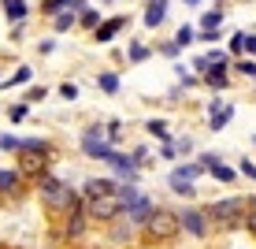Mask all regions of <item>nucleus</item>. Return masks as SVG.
I'll return each mask as SVG.
<instances>
[{
	"mask_svg": "<svg viewBox=\"0 0 256 249\" xmlns=\"http://www.w3.org/2000/svg\"><path fill=\"white\" fill-rule=\"evenodd\" d=\"M230 115H234V104H230V101H219V97H216V101L208 104V130H216V134H219V130L230 123Z\"/></svg>",
	"mask_w": 256,
	"mask_h": 249,
	"instance_id": "1a4fd4ad",
	"label": "nucleus"
},
{
	"mask_svg": "<svg viewBox=\"0 0 256 249\" xmlns=\"http://www.w3.org/2000/svg\"><path fill=\"white\" fill-rule=\"evenodd\" d=\"M230 52H234V56H242V52H245V30H234L230 34Z\"/></svg>",
	"mask_w": 256,
	"mask_h": 249,
	"instance_id": "473e14b6",
	"label": "nucleus"
},
{
	"mask_svg": "<svg viewBox=\"0 0 256 249\" xmlns=\"http://www.w3.org/2000/svg\"><path fill=\"white\" fill-rule=\"evenodd\" d=\"M19 149H22L19 134H0V153H19Z\"/></svg>",
	"mask_w": 256,
	"mask_h": 249,
	"instance_id": "c756f323",
	"label": "nucleus"
},
{
	"mask_svg": "<svg viewBox=\"0 0 256 249\" xmlns=\"http://www.w3.org/2000/svg\"><path fill=\"white\" fill-rule=\"evenodd\" d=\"M52 49H56V41H52V38H45V41H38V52H41V56H48Z\"/></svg>",
	"mask_w": 256,
	"mask_h": 249,
	"instance_id": "37998d69",
	"label": "nucleus"
},
{
	"mask_svg": "<svg viewBox=\"0 0 256 249\" xmlns=\"http://www.w3.org/2000/svg\"><path fill=\"white\" fill-rule=\"evenodd\" d=\"M174 153H193V138H178L174 141Z\"/></svg>",
	"mask_w": 256,
	"mask_h": 249,
	"instance_id": "58836bf2",
	"label": "nucleus"
},
{
	"mask_svg": "<svg viewBox=\"0 0 256 249\" xmlns=\"http://www.w3.org/2000/svg\"><path fill=\"white\" fill-rule=\"evenodd\" d=\"M45 97H48V86H34V90L26 93V104H41Z\"/></svg>",
	"mask_w": 256,
	"mask_h": 249,
	"instance_id": "72a5a7b5",
	"label": "nucleus"
},
{
	"mask_svg": "<svg viewBox=\"0 0 256 249\" xmlns=\"http://www.w3.org/2000/svg\"><path fill=\"white\" fill-rule=\"evenodd\" d=\"M148 56H152V49H148L145 41H130V45H126V60H130V64H145Z\"/></svg>",
	"mask_w": 256,
	"mask_h": 249,
	"instance_id": "6ab92c4d",
	"label": "nucleus"
},
{
	"mask_svg": "<svg viewBox=\"0 0 256 249\" xmlns=\"http://www.w3.org/2000/svg\"><path fill=\"white\" fill-rule=\"evenodd\" d=\"M171 175H178V179H190V182H197L200 175H204V167H200L197 160H190V164H178V167H174Z\"/></svg>",
	"mask_w": 256,
	"mask_h": 249,
	"instance_id": "412c9836",
	"label": "nucleus"
},
{
	"mask_svg": "<svg viewBox=\"0 0 256 249\" xmlns=\"http://www.w3.org/2000/svg\"><path fill=\"white\" fill-rule=\"evenodd\" d=\"M74 26H78V15L74 12H60L56 19H52V30H56V34H67V30H74Z\"/></svg>",
	"mask_w": 256,
	"mask_h": 249,
	"instance_id": "4be33fe9",
	"label": "nucleus"
},
{
	"mask_svg": "<svg viewBox=\"0 0 256 249\" xmlns=\"http://www.w3.org/2000/svg\"><path fill=\"white\" fill-rule=\"evenodd\" d=\"M238 175H245V179H252V182H256V164H252L249 156H245L242 164H238Z\"/></svg>",
	"mask_w": 256,
	"mask_h": 249,
	"instance_id": "f704fd0d",
	"label": "nucleus"
},
{
	"mask_svg": "<svg viewBox=\"0 0 256 249\" xmlns=\"http://www.w3.org/2000/svg\"><path fill=\"white\" fill-rule=\"evenodd\" d=\"M82 212H86L90 223H116V219H122L119 190L116 193H100V197H82Z\"/></svg>",
	"mask_w": 256,
	"mask_h": 249,
	"instance_id": "7ed1b4c3",
	"label": "nucleus"
},
{
	"mask_svg": "<svg viewBox=\"0 0 256 249\" xmlns=\"http://www.w3.org/2000/svg\"><path fill=\"white\" fill-rule=\"evenodd\" d=\"M86 8H90V0H67V12H74V15H82Z\"/></svg>",
	"mask_w": 256,
	"mask_h": 249,
	"instance_id": "4c0bfd02",
	"label": "nucleus"
},
{
	"mask_svg": "<svg viewBox=\"0 0 256 249\" xmlns=\"http://www.w3.org/2000/svg\"><path fill=\"white\" fill-rule=\"evenodd\" d=\"M208 171H212V179H219V182H234V179H238V171H234V167H226L223 160H219V164H212Z\"/></svg>",
	"mask_w": 256,
	"mask_h": 249,
	"instance_id": "a878e982",
	"label": "nucleus"
},
{
	"mask_svg": "<svg viewBox=\"0 0 256 249\" xmlns=\"http://www.w3.org/2000/svg\"><path fill=\"white\" fill-rule=\"evenodd\" d=\"M245 52H249V56H256V34H245Z\"/></svg>",
	"mask_w": 256,
	"mask_h": 249,
	"instance_id": "c03bdc74",
	"label": "nucleus"
},
{
	"mask_svg": "<svg viewBox=\"0 0 256 249\" xmlns=\"http://www.w3.org/2000/svg\"><path fill=\"white\" fill-rule=\"evenodd\" d=\"M0 8H4L8 23H15V26L30 19V4H26V0H0Z\"/></svg>",
	"mask_w": 256,
	"mask_h": 249,
	"instance_id": "ddd939ff",
	"label": "nucleus"
},
{
	"mask_svg": "<svg viewBox=\"0 0 256 249\" xmlns=\"http://www.w3.org/2000/svg\"><path fill=\"white\" fill-rule=\"evenodd\" d=\"M178 227L190 230L193 238H204V234H208V216H204V208H182V212H178Z\"/></svg>",
	"mask_w": 256,
	"mask_h": 249,
	"instance_id": "0eeeda50",
	"label": "nucleus"
},
{
	"mask_svg": "<svg viewBox=\"0 0 256 249\" xmlns=\"http://www.w3.org/2000/svg\"><path fill=\"white\" fill-rule=\"evenodd\" d=\"M219 38H223V30H197V41H208V45H216Z\"/></svg>",
	"mask_w": 256,
	"mask_h": 249,
	"instance_id": "c9c22d12",
	"label": "nucleus"
},
{
	"mask_svg": "<svg viewBox=\"0 0 256 249\" xmlns=\"http://www.w3.org/2000/svg\"><path fill=\"white\" fill-rule=\"evenodd\" d=\"M86 212L82 208H74V212H67V223H64V238H82L86 234Z\"/></svg>",
	"mask_w": 256,
	"mask_h": 249,
	"instance_id": "4468645a",
	"label": "nucleus"
},
{
	"mask_svg": "<svg viewBox=\"0 0 256 249\" xmlns=\"http://www.w3.org/2000/svg\"><path fill=\"white\" fill-rule=\"evenodd\" d=\"M141 230H145L152 242H171V238H178V212H171V208H160L156 204L152 212H148V219L141 223Z\"/></svg>",
	"mask_w": 256,
	"mask_h": 249,
	"instance_id": "20e7f679",
	"label": "nucleus"
},
{
	"mask_svg": "<svg viewBox=\"0 0 256 249\" xmlns=\"http://www.w3.org/2000/svg\"><path fill=\"white\" fill-rule=\"evenodd\" d=\"M60 12H67V0H41V15L45 19H56Z\"/></svg>",
	"mask_w": 256,
	"mask_h": 249,
	"instance_id": "cd10ccee",
	"label": "nucleus"
},
{
	"mask_svg": "<svg viewBox=\"0 0 256 249\" xmlns=\"http://www.w3.org/2000/svg\"><path fill=\"white\" fill-rule=\"evenodd\" d=\"M15 156H19L15 171H19L22 179H34V182H38L41 175L48 171V164L56 160V149H52L48 138H22V149H19Z\"/></svg>",
	"mask_w": 256,
	"mask_h": 249,
	"instance_id": "f03ea898",
	"label": "nucleus"
},
{
	"mask_svg": "<svg viewBox=\"0 0 256 249\" xmlns=\"http://www.w3.org/2000/svg\"><path fill=\"white\" fill-rule=\"evenodd\" d=\"M60 97H64V101H78V86L74 82H64V86H60Z\"/></svg>",
	"mask_w": 256,
	"mask_h": 249,
	"instance_id": "e433bc0d",
	"label": "nucleus"
},
{
	"mask_svg": "<svg viewBox=\"0 0 256 249\" xmlns=\"http://www.w3.org/2000/svg\"><path fill=\"white\" fill-rule=\"evenodd\" d=\"M22 190V175L15 167H0V197H15Z\"/></svg>",
	"mask_w": 256,
	"mask_h": 249,
	"instance_id": "9b49d317",
	"label": "nucleus"
},
{
	"mask_svg": "<svg viewBox=\"0 0 256 249\" xmlns=\"http://www.w3.org/2000/svg\"><path fill=\"white\" fill-rule=\"evenodd\" d=\"M119 190V179H86V186L78 193L82 197H100V193H116Z\"/></svg>",
	"mask_w": 256,
	"mask_h": 249,
	"instance_id": "f8f14e48",
	"label": "nucleus"
},
{
	"mask_svg": "<svg viewBox=\"0 0 256 249\" xmlns=\"http://www.w3.org/2000/svg\"><path fill=\"white\" fill-rule=\"evenodd\" d=\"M160 156H164V160H174V156H178V153H174V141H164V145H160Z\"/></svg>",
	"mask_w": 256,
	"mask_h": 249,
	"instance_id": "79ce46f5",
	"label": "nucleus"
},
{
	"mask_svg": "<svg viewBox=\"0 0 256 249\" xmlns=\"http://www.w3.org/2000/svg\"><path fill=\"white\" fill-rule=\"evenodd\" d=\"M167 8H171V0H145V15H141V23H145L148 30L164 26L167 23Z\"/></svg>",
	"mask_w": 256,
	"mask_h": 249,
	"instance_id": "9d476101",
	"label": "nucleus"
},
{
	"mask_svg": "<svg viewBox=\"0 0 256 249\" xmlns=\"http://www.w3.org/2000/svg\"><path fill=\"white\" fill-rule=\"evenodd\" d=\"M160 52H164V56H171V60H174V56H178V52H182V49H178V45H174V41H164V45H160Z\"/></svg>",
	"mask_w": 256,
	"mask_h": 249,
	"instance_id": "a19ab883",
	"label": "nucleus"
},
{
	"mask_svg": "<svg viewBox=\"0 0 256 249\" xmlns=\"http://www.w3.org/2000/svg\"><path fill=\"white\" fill-rule=\"evenodd\" d=\"M104 138H108V145H119V141H122V123L108 119V123H104Z\"/></svg>",
	"mask_w": 256,
	"mask_h": 249,
	"instance_id": "bb28decb",
	"label": "nucleus"
},
{
	"mask_svg": "<svg viewBox=\"0 0 256 249\" xmlns=\"http://www.w3.org/2000/svg\"><path fill=\"white\" fill-rule=\"evenodd\" d=\"M242 223L256 234V197H245V219H242Z\"/></svg>",
	"mask_w": 256,
	"mask_h": 249,
	"instance_id": "7c9ffc66",
	"label": "nucleus"
},
{
	"mask_svg": "<svg viewBox=\"0 0 256 249\" xmlns=\"http://www.w3.org/2000/svg\"><path fill=\"white\" fill-rule=\"evenodd\" d=\"M223 8H212V12H204L200 15V30H223Z\"/></svg>",
	"mask_w": 256,
	"mask_h": 249,
	"instance_id": "aec40b11",
	"label": "nucleus"
},
{
	"mask_svg": "<svg viewBox=\"0 0 256 249\" xmlns=\"http://www.w3.org/2000/svg\"><path fill=\"white\" fill-rule=\"evenodd\" d=\"M26 115H30V104H26V101H19V104H12V108H8V119H12V123H22Z\"/></svg>",
	"mask_w": 256,
	"mask_h": 249,
	"instance_id": "2f4dec72",
	"label": "nucleus"
},
{
	"mask_svg": "<svg viewBox=\"0 0 256 249\" xmlns=\"http://www.w3.org/2000/svg\"><path fill=\"white\" fill-rule=\"evenodd\" d=\"M30 78H34V67H15V75L12 78H0V90H15V86H26V82H30Z\"/></svg>",
	"mask_w": 256,
	"mask_h": 249,
	"instance_id": "f3484780",
	"label": "nucleus"
},
{
	"mask_svg": "<svg viewBox=\"0 0 256 249\" xmlns=\"http://www.w3.org/2000/svg\"><path fill=\"white\" fill-rule=\"evenodd\" d=\"M38 197H41V204H45L48 212H74V208H82V193L74 190L70 182H64V179H56L52 171H45L38 179Z\"/></svg>",
	"mask_w": 256,
	"mask_h": 249,
	"instance_id": "f257e3e1",
	"label": "nucleus"
},
{
	"mask_svg": "<svg viewBox=\"0 0 256 249\" xmlns=\"http://www.w3.org/2000/svg\"><path fill=\"white\" fill-rule=\"evenodd\" d=\"M100 23H104V12H96V8H86V12L78 15V26H86V30H96Z\"/></svg>",
	"mask_w": 256,
	"mask_h": 249,
	"instance_id": "b1692460",
	"label": "nucleus"
},
{
	"mask_svg": "<svg viewBox=\"0 0 256 249\" xmlns=\"http://www.w3.org/2000/svg\"><path fill=\"white\" fill-rule=\"evenodd\" d=\"M182 4H186V8H200V0H182Z\"/></svg>",
	"mask_w": 256,
	"mask_h": 249,
	"instance_id": "a18cd8bd",
	"label": "nucleus"
},
{
	"mask_svg": "<svg viewBox=\"0 0 256 249\" xmlns=\"http://www.w3.org/2000/svg\"><path fill=\"white\" fill-rule=\"evenodd\" d=\"M226 71H230V67H208L200 78H204L212 90H226V86H230V75H226Z\"/></svg>",
	"mask_w": 256,
	"mask_h": 249,
	"instance_id": "2eb2a0df",
	"label": "nucleus"
},
{
	"mask_svg": "<svg viewBox=\"0 0 256 249\" xmlns=\"http://www.w3.org/2000/svg\"><path fill=\"white\" fill-rule=\"evenodd\" d=\"M174 71H178V82H182V86H193V82H197V78H193V75H190V71H186V67H182V64H178V67H174Z\"/></svg>",
	"mask_w": 256,
	"mask_h": 249,
	"instance_id": "ea45409f",
	"label": "nucleus"
},
{
	"mask_svg": "<svg viewBox=\"0 0 256 249\" xmlns=\"http://www.w3.org/2000/svg\"><path fill=\"white\" fill-rule=\"evenodd\" d=\"M167 186H171V193H178V197H193V193H197V182L178 179V175H167Z\"/></svg>",
	"mask_w": 256,
	"mask_h": 249,
	"instance_id": "a211bd4d",
	"label": "nucleus"
},
{
	"mask_svg": "<svg viewBox=\"0 0 256 249\" xmlns=\"http://www.w3.org/2000/svg\"><path fill=\"white\" fill-rule=\"evenodd\" d=\"M0 204H4V197H0Z\"/></svg>",
	"mask_w": 256,
	"mask_h": 249,
	"instance_id": "49530a36",
	"label": "nucleus"
},
{
	"mask_svg": "<svg viewBox=\"0 0 256 249\" xmlns=\"http://www.w3.org/2000/svg\"><path fill=\"white\" fill-rule=\"evenodd\" d=\"M119 86H122V78L116 75V71H100V75H96V90H100V93H112V97H116Z\"/></svg>",
	"mask_w": 256,
	"mask_h": 249,
	"instance_id": "dca6fc26",
	"label": "nucleus"
},
{
	"mask_svg": "<svg viewBox=\"0 0 256 249\" xmlns=\"http://www.w3.org/2000/svg\"><path fill=\"white\" fill-rule=\"evenodd\" d=\"M126 23H130V15H112V19H104V23L93 30V41H96V45H108V41H116L119 30H122Z\"/></svg>",
	"mask_w": 256,
	"mask_h": 249,
	"instance_id": "6e6552de",
	"label": "nucleus"
},
{
	"mask_svg": "<svg viewBox=\"0 0 256 249\" xmlns=\"http://www.w3.org/2000/svg\"><path fill=\"white\" fill-rule=\"evenodd\" d=\"M145 130H148L152 138H160V141H171V127H167V119H148Z\"/></svg>",
	"mask_w": 256,
	"mask_h": 249,
	"instance_id": "393cba45",
	"label": "nucleus"
},
{
	"mask_svg": "<svg viewBox=\"0 0 256 249\" xmlns=\"http://www.w3.org/2000/svg\"><path fill=\"white\" fill-rule=\"evenodd\" d=\"M230 67L238 71V75H245V78H256V60H249V56H242V60H230Z\"/></svg>",
	"mask_w": 256,
	"mask_h": 249,
	"instance_id": "c85d7f7f",
	"label": "nucleus"
},
{
	"mask_svg": "<svg viewBox=\"0 0 256 249\" xmlns=\"http://www.w3.org/2000/svg\"><path fill=\"white\" fill-rule=\"evenodd\" d=\"M204 216H208V223H216V227H223V230L242 227V219H245V197H223V201L208 204Z\"/></svg>",
	"mask_w": 256,
	"mask_h": 249,
	"instance_id": "39448f33",
	"label": "nucleus"
},
{
	"mask_svg": "<svg viewBox=\"0 0 256 249\" xmlns=\"http://www.w3.org/2000/svg\"><path fill=\"white\" fill-rule=\"evenodd\" d=\"M193 41H197V26L182 23V26H178V34H174V45H178V49H190Z\"/></svg>",
	"mask_w": 256,
	"mask_h": 249,
	"instance_id": "5701e85b",
	"label": "nucleus"
},
{
	"mask_svg": "<svg viewBox=\"0 0 256 249\" xmlns=\"http://www.w3.org/2000/svg\"><path fill=\"white\" fill-rule=\"evenodd\" d=\"M78 145H82V153L90 156V160H104V164H108V156L116 153V145H108V138H104V123L86 127L82 138H78Z\"/></svg>",
	"mask_w": 256,
	"mask_h": 249,
	"instance_id": "423d86ee",
	"label": "nucleus"
}]
</instances>
